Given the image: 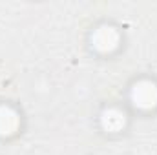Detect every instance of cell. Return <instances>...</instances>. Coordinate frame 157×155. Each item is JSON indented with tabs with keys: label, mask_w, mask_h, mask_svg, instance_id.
Segmentation results:
<instances>
[{
	"label": "cell",
	"mask_w": 157,
	"mask_h": 155,
	"mask_svg": "<svg viewBox=\"0 0 157 155\" xmlns=\"http://www.w3.org/2000/svg\"><path fill=\"white\" fill-rule=\"evenodd\" d=\"M124 124H126V115L117 108H110L102 113V126L108 131H121Z\"/></svg>",
	"instance_id": "obj_4"
},
{
	"label": "cell",
	"mask_w": 157,
	"mask_h": 155,
	"mask_svg": "<svg viewBox=\"0 0 157 155\" xmlns=\"http://www.w3.org/2000/svg\"><path fill=\"white\" fill-rule=\"evenodd\" d=\"M132 100L137 108L150 110L157 106V84L152 80H141L132 88Z\"/></svg>",
	"instance_id": "obj_1"
},
{
	"label": "cell",
	"mask_w": 157,
	"mask_h": 155,
	"mask_svg": "<svg viewBox=\"0 0 157 155\" xmlns=\"http://www.w3.org/2000/svg\"><path fill=\"white\" fill-rule=\"evenodd\" d=\"M20 126L18 113L9 106H0V135H13Z\"/></svg>",
	"instance_id": "obj_3"
},
{
	"label": "cell",
	"mask_w": 157,
	"mask_h": 155,
	"mask_svg": "<svg viewBox=\"0 0 157 155\" xmlns=\"http://www.w3.org/2000/svg\"><path fill=\"white\" fill-rule=\"evenodd\" d=\"M91 44L95 49L102 51V53H108L112 49H115L119 44V33L115 28L112 26H101L93 31L91 35Z\"/></svg>",
	"instance_id": "obj_2"
}]
</instances>
